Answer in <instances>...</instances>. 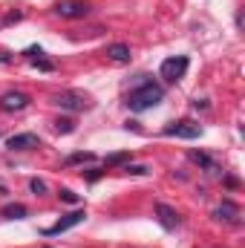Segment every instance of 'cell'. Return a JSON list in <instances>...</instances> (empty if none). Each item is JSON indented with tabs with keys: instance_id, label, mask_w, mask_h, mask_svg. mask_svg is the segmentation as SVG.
<instances>
[{
	"instance_id": "1",
	"label": "cell",
	"mask_w": 245,
	"mask_h": 248,
	"mask_svg": "<svg viewBox=\"0 0 245 248\" xmlns=\"http://www.w3.org/2000/svg\"><path fill=\"white\" fill-rule=\"evenodd\" d=\"M162 98H165V90H162L159 84L147 81V84H141L138 90H133V93L127 95V107H130L133 113H144V110L156 107Z\"/></svg>"
},
{
	"instance_id": "2",
	"label": "cell",
	"mask_w": 245,
	"mask_h": 248,
	"mask_svg": "<svg viewBox=\"0 0 245 248\" xmlns=\"http://www.w3.org/2000/svg\"><path fill=\"white\" fill-rule=\"evenodd\" d=\"M90 12H92V6H90L87 0H61V3H55V15L69 17V20H75V17H87Z\"/></svg>"
},
{
	"instance_id": "3",
	"label": "cell",
	"mask_w": 245,
	"mask_h": 248,
	"mask_svg": "<svg viewBox=\"0 0 245 248\" xmlns=\"http://www.w3.org/2000/svg\"><path fill=\"white\" fill-rule=\"evenodd\" d=\"M55 104H58L61 110L81 113V110H87V107H90V98H87L84 93H72V90H66V93H58V95H55Z\"/></svg>"
},
{
	"instance_id": "4",
	"label": "cell",
	"mask_w": 245,
	"mask_h": 248,
	"mask_svg": "<svg viewBox=\"0 0 245 248\" xmlns=\"http://www.w3.org/2000/svg\"><path fill=\"white\" fill-rule=\"evenodd\" d=\"M87 219V211H72V214H66L63 219H58L52 228H44V237H55V234H63V231H69V228H75L78 222H84Z\"/></svg>"
},
{
	"instance_id": "5",
	"label": "cell",
	"mask_w": 245,
	"mask_h": 248,
	"mask_svg": "<svg viewBox=\"0 0 245 248\" xmlns=\"http://www.w3.org/2000/svg\"><path fill=\"white\" fill-rule=\"evenodd\" d=\"M184 72H187V58H184V55H176V58L162 61V78H165V81H179Z\"/></svg>"
},
{
	"instance_id": "6",
	"label": "cell",
	"mask_w": 245,
	"mask_h": 248,
	"mask_svg": "<svg viewBox=\"0 0 245 248\" xmlns=\"http://www.w3.org/2000/svg\"><path fill=\"white\" fill-rule=\"evenodd\" d=\"M165 136H179V139H199L202 127L193 122H173L165 127Z\"/></svg>"
},
{
	"instance_id": "7",
	"label": "cell",
	"mask_w": 245,
	"mask_h": 248,
	"mask_svg": "<svg viewBox=\"0 0 245 248\" xmlns=\"http://www.w3.org/2000/svg\"><path fill=\"white\" fill-rule=\"evenodd\" d=\"M6 147H9V150H32V147H38V136H35V133L9 136V139H6Z\"/></svg>"
},
{
	"instance_id": "8",
	"label": "cell",
	"mask_w": 245,
	"mask_h": 248,
	"mask_svg": "<svg viewBox=\"0 0 245 248\" xmlns=\"http://www.w3.org/2000/svg\"><path fill=\"white\" fill-rule=\"evenodd\" d=\"M0 107H3L6 113L23 110V107H29V95H26V93H6V95L0 98Z\"/></svg>"
},
{
	"instance_id": "9",
	"label": "cell",
	"mask_w": 245,
	"mask_h": 248,
	"mask_svg": "<svg viewBox=\"0 0 245 248\" xmlns=\"http://www.w3.org/2000/svg\"><path fill=\"white\" fill-rule=\"evenodd\" d=\"M156 214H159V222H162L168 231H173V228L179 225V214H176L170 205H162V202H159V205H156Z\"/></svg>"
},
{
	"instance_id": "10",
	"label": "cell",
	"mask_w": 245,
	"mask_h": 248,
	"mask_svg": "<svg viewBox=\"0 0 245 248\" xmlns=\"http://www.w3.org/2000/svg\"><path fill=\"white\" fill-rule=\"evenodd\" d=\"M214 217H216V219H237V217H240V208H237L231 199H225V202L214 211Z\"/></svg>"
},
{
	"instance_id": "11",
	"label": "cell",
	"mask_w": 245,
	"mask_h": 248,
	"mask_svg": "<svg viewBox=\"0 0 245 248\" xmlns=\"http://www.w3.org/2000/svg\"><path fill=\"white\" fill-rule=\"evenodd\" d=\"M107 55L116 63H127L130 61V46L127 44H113V46H107Z\"/></svg>"
},
{
	"instance_id": "12",
	"label": "cell",
	"mask_w": 245,
	"mask_h": 248,
	"mask_svg": "<svg viewBox=\"0 0 245 248\" xmlns=\"http://www.w3.org/2000/svg\"><path fill=\"white\" fill-rule=\"evenodd\" d=\"M190 159H193L196 165H202V168H205L208 173H216V170H219V168L214 165V159H211L208 153H202V150H193V153H190Z\"/></svg>"
},
{
	"instance_id": "13",
	"label": "cell",
	"mask_w": 245,
	"mask_h": 248,
	"mask_svg": "<svg viewBox=\"0 0 245 248\" xmlns=\"http://www.w3.org/2000/svg\"><path fill=\"white\" fill-rule=\"evenodd\" d=\"M0 214H3L6 219H23V217H26L29 211H26V205H6V208H3Z\"/></svg>"
},
{
	"instance_id": "14",
	"label": "cell",
	"mask_w": 245,
	"mask_h": 248,
	"mask_svg": "<svg viewBox=\"0 0 245 248\" xmlns=\"http://www.w3.org/2000/svg\"><path fill=\"white\" fill-rule=\"evenodd\" d=\"M55 130H58V133H72V130H75V122H72V119H58V122H55Z\"/></svg>"
},
{
	"instance_id": "15",
	"label": "cell",
	"mask_w": 245,
	"mask_h": 248,
	"mask_svg": "<svg viewBox=\"0 0 245 248\" xmlns=\"http://www.w3.org/2000/svg\"><path fill=\"white\" fill-rule=\"evenodd\" d=\"M124 170L133 173V176H147V173H150V168H144V165H127Z\"/></svg>"
},
{
	"instance_id": "16",
	"label": "cell",
	"mask_w": 245,
	"mask_h": 248,
	"mask_svg": "<svg viewBox=\"0 0 245 248\" xmlns=\"http://www.w3.org/2000/svg\"><path fill=\"white\" fill-rule=\"evenodd\" d=\"M92 159H95L92 153H72V156H69V165H78V162H92Z\"/></svg>"
},
{
	"instance_id": "17",
	"label": "cell",
	"mask_w": 245,
	"mask_h": 248,
	"mask_svg": "<svg viewBox=\"0 0 245 248\" xmlns=\"http://www.w3.org/2000/svg\"><path fill=\"white\" fill-rule=\"evenodd\" d=\"M29 187H32V193H38V196H44V193H46V182H41V179H32Z\"/></svg>"
},
{
	"instance_id": "18",
	"label": "cell",
	"mask_w": 245,
	"mask_h": 248,
	"mask_svg": "<svg viewBox=\"0 0 245 248\" xmlns=\"http://www.w3.org/2000/svg\"><path fill=\"white\" fill-rule=\"evenodd\" d=\"M130 159V153H113V156H107V165H122Z\"/></svg>"
},
{
	"instance_id": "19",
	"label": "cell",
	"mask_w": 245,
	"mask_h": 248,
	"mask_svg": "<svg viewBox=\"0 0 245 248\" xmlns=\"http://www.w3.org/2000/svg\"><path fill=\"white\" fill-rule=\"evenodd\" d=\"M58 196H61L63 202H69V205H75V202H78V193H72V190H66V187H63Z\"/></svg>"
},
{
	"instance_id": "20",
	"label": "cell",
	"mask_w": 245,
	"mask_h": 248,
	"mask_svg": "<svg viewBox=\"0 0 245 248\" xmlns=\"http://www.w3.org/2000/svg\"><path fill=\"white\" fill-rule=\"evenodd\" d=\"M98 176H101V170H90V173H87V179H90V182H95Z\"/></svg>"
}]
</instances>
